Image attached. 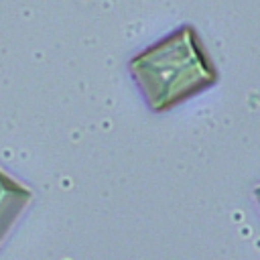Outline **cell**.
<instances>
[{"mask_svg": "<svg viewBox=\"0 0 260 260\" xmlns=\"http://www.w3.org/2000/svg\"><path fill=\"white\" fill-rule=\"evenodd\" d=\"M132 73L156 110L173 106L209 81V69L201 61V53L191 47V35L185 32L138 55L132 61Z\"/></svg>", "mask_w": 260, "mask_h": 260, "instance_id": "obj_1", "label": "cell"}, {"mask_svg": "<svg viewBox=\"0 0 260 260\" xmlns=\"http://www.w3.org/2000/svg\"><path fill=\"white\" fill-rule=\"evenodd\" d=\"M30 199L32 191L0 169V242Z\"/></svg>", "mask_w": 260, "mask_h": 260, "instance_id": "obj_2", "label": "cell"}]
</instances>
